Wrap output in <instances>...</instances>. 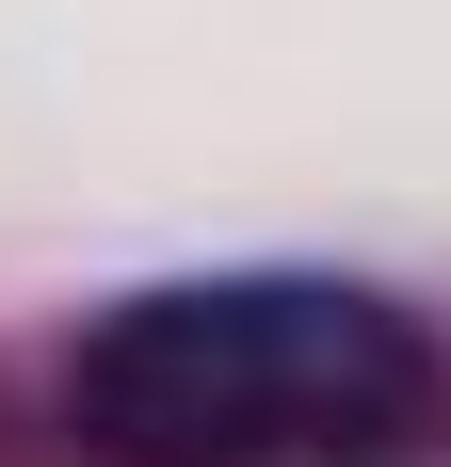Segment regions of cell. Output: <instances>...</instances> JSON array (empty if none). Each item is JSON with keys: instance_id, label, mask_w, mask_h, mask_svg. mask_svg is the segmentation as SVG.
Instances as JSON below:
<instances>
[{"instance_id": "cell-1", "label": "cell", "mask_w": 451, "mask_h": 467, "mask_svg": "<svg viewBox=\"0 0 451 467\" xmlns=\"http://www.w3.org/2000/svg\"><path fill=\"white\" fill-rule=\"evenodd\" d=\"M435 403V338L355 275H194L130 290L65 355V435L97 467H307Z\"/></svg>"}]
</instances>
